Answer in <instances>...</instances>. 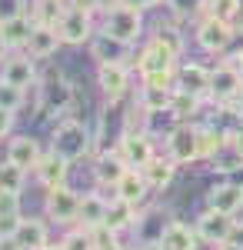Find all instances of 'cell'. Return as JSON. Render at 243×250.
Instances as JSON below:
<instances>
[{
	"label": "cell",
	"instance_id": "obj_1",
	"mask_svg": "<svg viewBox=\"0 0 243 250\" xmlns=\"http://www.w3.org/2000/svg\"><path fill=\"white\" fill-rule=\"evenodd\" d=\"M90 134H87V127L80 124V120H74V117H63L60 124L54 127V144H50V150L60 157H67L70 164L74 160H80V157L90 154Z\"/></svg>",
	"mask_w": 243,
	"mask_h": 250
},
{
	"label": "cell",
	"instance_id": "obj_2",
	"mask_svg": "<svg viewBox=\"0 0 243 250\" xmlns=\"http://www.w3.org/2000/svg\"><path fill=\"white\" fill-rule=\"evenodd\" d=\"M103 30L113 34V37H120V40H127V43H137L140 34H143V17H140L137 7L117 0L113 7L103 10Z\"/></svg>",
	"mask_w": 243,
	"mask_h": 250
},
{
	"label": "cell",
	"instance_id": "obj_3",
	"mask_svg": "<svg viewBox=\"0 0 243 250\" xmlns=\"http://www.w3.org/2000/svg\"><path fill=\"white\" fill-rule=\"evenodd\" d=\"M43 210H47L50 220L63 224V227H74L77 217H80V193L70 190L67 184L50 187V190H47V200H43Z\"/></svg>",
	"mask_w": 243,
	"mask_h": 250
},
{
	"label": "cell",
	"instance_id": "obj_4",
	"mask_svg": "<svg viewBox=\"0 0 243 250\" xmlns=\"http://www.w3.org/2000/svg\"><path fill=\"white\" fill-rule=\"evenodd\" d=\"M240 90H243V74L230 60L220 63L217 70H210V100H213V104L230 107L233 100H240Z\"/></svg>",
	"mask_w": 243,
	"mask_h": 250
},
{
	"label": "cell",
	"instance_id": "obj_5",
	"mask_svg": "<svg viewBox=\"0 0 243 250\" xmlns=\"http://www.w3.org/2000/svg\"><path fill=\"white\" fill-rule=\"evenodd\" d=\"M167 150L173 157V164H193L200 160V127H190V124H177L167 134Z\"/></svg>",
	"mask_w": 243,
	"mask_h": 250
},
{
	"label": "cell",
	"instance_id": "obj_6",
	"mask_svg": "<svg viewBox=\"0 0 243 250\" xmlns=\"http://www.w3.org/2000/svg\"><path fill=\"white\" fill-rule=\"evenodd\" d=\"M233 227H237L233 213H220V210H210V207H206V210L197 217V233H200V240L210 244V247L226 244V240L233 237Z\"/></svg>",
	"mask_w": 243,
	"mask_h": 250
},
{
	"label": "cell",
	"instance_id": "obj_7",
	"mask_svg": "<svg viewBox=\"0 0 243 250\" xmlns=\"http://www.w3.org/2000/svg\"><path fill=\"white\" fill-rule=\"evenodd\" d=\"M94 14H87V10H80L74 3H67V10H63V17L57 23V30H60V37L63 43H83V40L94 37Z\"/></svg>",
	"mask_w": 243,
	"mask_h": 250
},
{
	"label": "cell",
	"instance_id": "obj_8",
	"mask_svg": "<svg viewBox=\"0 0 243 250\" xmlns=\"http://www.w3.org/2000/svg\"><path fill=\"white\" fill-rule=\"evenodd\" d=\"M117 150L123 154V160H127L130 167H147L150 160L157 157V147H153L150 130H133V134H123V137H120V144H117Z\"/></svg>",
	"mask_w": 243,
	"mask_h": 250
},
{
	"label": "cell",
	"instance_id": "obj_9",
	"mask_svg": "<svg viewBox=\"0 0 243 250\" xmlns=\"http://www.w3.org/2000/svg\"><path fill=\"white\" fill-rule=\"evenodd\" d=\"M233 40V23L226 20H217V17H203L200 27H197V43L203 47L206 54H223Z\"/></svg>",
	"mask_w": 243,
	"mask_h": 250
},
{
	"label": "cell",
	"instance_id": "obj_10",
	"mask_svg": "<svg viewBox=\"0 0 243 250\" xmlns=\"http://www.w3.org/2000/svg\"><path fill=\"white\" fill-rule=\"evenodd\" d=\"M34 60L37 57H30V54H10V57H3V63H0V80L27 90L30 83H37V63Z\"/></svg>",
	"mask_w": 243,
	"mask_h": 250
},
{
	"label": "cell",
	"instance_id": "obj_11",
	"mask_svg": "<svg viewBox=\"0 0 243 250\" xmlns=\"http://www.w3.org/2000/svg\"><path fill=\"white\" fill-rule=\"evenodd\" d=\"M43 104H40V117L47 114H70V107H74V87L67 83V80L60 77H50L43 87Z\"/></svg>",
	"mask_w": 243,
	"mask_h": 250
},
{
	"label": "cell",
	"instance_id": "obj_12",
	"mask_svg": "<svg viewBox=\"0 0 243 250\" xmlns=\"http://www.w3.org/2000/svg\"><path fill=\"white\" fill-rule=\"evenodd\" d=\"M177 54H170L163 43H157V40H150L147 47L140 50V57H137V70H140V77H150V74H167V70H177Z\"/></svg>",
	"mask_w": 243,
	"mask_h": 250
},
{
	"label": "cell",
	"instance_id": "obj_13",
	"mask_svg": "<svg viewBox=\"0 0 243 250\" xmlns=\"http://www.w3.org/2000/svg\"><path fill=\"white\" fill-rule=\"evenodd\" d=\"M130 47L133 43L113 37L107 30H100V34L90 37V54H94V60H100V63H127V60H130Z\"/></svg>",
	"mask_w": 243,
	"mask_h": 250
},
{
	"label": "cell",
	"instance_id": "obj_14",
	"mask_svg": "<svg viewBox=\"0 0 243 250\" xmlns=\"http://www.w3.org/2000/svg\"><path fill=\"white\" fill-rule=\"evenodd\" d=\"M97 83L110 100H120L130 90V67L127 63H100L97 67Z\"/></svg>",
	"mask_w": 243,
	"mask_h": 250
},
{
	"label": "cell",
	"instance_id": "obj_15",
	"mask_svg": "<svg viewBox=\"0 0 243 250\" xmlns=\"http://www.w3.org/2000/svg\"><path fill=\"white\" fill-rule=\"evenodd\" d=\"M60 43H63V37H60V30H57L54 23H34V34L27 40V54L37 60H47L57 54Z\"/></svg>",
	"mask_w": 243,
	"mask_h": 250
},
{
	"label": "cell",
	"instance_id": "obj_16",
	"mask_svg": "<svg viewBox=\"0 0 243 250\" xmlns=\"http://www.w3.org/2000/svg\"><path fill=\"white\" fill-rule=\"evenodd\" d=\"M127 170H130V164L123 160V154H120V150H110V154L103 150V154L97 157L94 177H97V184H100V187H110V190H113V187L120 184V177H123Z\"/></svg>",
	"mask_w": 243,
	"mask_h": 250
},
{
	"label": "cell",
	"instance_id": "obj_17",
	"mask_svg": "<svg viewBox=\"0 0 243 250\" xmlns=\"http://www.w3.org/2000/svg\"><path fill=\"white\" fill-rule=\"evenodd\" d=\"M177 87L210 100V70L200 67V63H180L177 67Z\"/></svg>",
	"mask_w": 243,
	"mask_h": 250
},
{
	"label": "cell",
	"instance_id": "obj_18",
	"mask_svg": "<svg viewBox=\"0 0 243 250\" xmlns=\"http://www.w3.org/2000/svg\"><path fill=\"white\" fill-rule=\"evenodd\" d=\"M160 244L167 250H197L200 233H197V227H187L180 220H170L167 227L160 230Z\"/></svg>",
	"mask_w": 243,
	"mask_h": 250
},
{
	"label": "cell",
	"instance_id": "obj_19",
	"mask_svg": "<svg viewBox=\"0 0 243 250\" xmlns=\"http://www.w3.org/2000/svg\"><path fill=\"white\" fill-rule=\"evenodd\" d=\"M67 173H70V160L67 157H60V154H50L47 157H40V164H37V180L50 190V187H60V184H67Z\"/></svg>",
	"mask_w": 243,
	"mask_h": 250
},
{
	"label": "cell",
	"instance_id": "obj_20",
	"mask_svg": "<svg viewBox=\"0 0 243 250\" xmlns=\"http://www.w3.org/2000/svg\"><path fill=\"white\" fill-rule=\"evenodd\" d=\"M206 207L220 213H237L243 210V187L240 184H220L206 193Z\"/></svg>",
	"mask_w": 243,
	"mask_h": 250
},
{
	"label": "cell",
	"instance_id": "obj_21",
	"mask_svg": "<svg viewBox=\"0 0 243 250\" xmlns=\"http://www.w3.org/2000/svg\"><path fill=\"white\" fill-rule=\"evenodd\" d=\"M17 244L20 250H47L50 247V233H47V224L37 220V217H27V220H20L17 227Z\"/></svg>",
	"mask_w": 243,
	"mask_h": 250
},
{
	"label": "cell",
	"instance_id": "obj_22",
	"mask_svg": "<svg viewBox=\"0 0 243 250\" xmlns=\"http://www.w3.org/2000/svg\"><path fill=\"white\" fill-rule=\"evenodd\" d=\"M40 157L43 154H40V144L34 137H14V140L7 144V160H14L23 170H37Z\"/></svg>",
	"mask_w": 243,
	"mask_h": 250
},
{
	"label": "cell",
	"instance_id": "obj_23",
	"mask_svg": "<svg viewBox=\"0 0 243 250\" xmlns=\"http://www.w3.org/2000/svg\"><path fill=\"white\" fill-rule=\"evenodd\" d=\"M107 207L110 200L103 193H83L80 197V217H77V227H97V224H107Z\"/></svg>",
	"mask_w": 243,
	"mask_h": 250
},
{
	"label": "cell",
	"instance_id": "obj_24",
	"mask_svg": "<svg viewBox=\"0 0 243 250\" xmlns=\"http://www.w3.org/2000/svg\"><path fill=\"white\" fill-rule=\"evenodd\" d=\"M147 193H150V184H147V177H143L140 167H130V170L120 177V184L113 187V197H123L130 204H140Z\"/></svg>",
	"mask_w": 243,
	"mask_h": 250
},
{
	"label": "cell",
	"instance_id": "obj_25",
	"mask_svg": "<svg viewBox=\"0 0 243 250\" xmlns=\"http://www.w3.org/2000/svg\"><path fill=\"white\" fill-rule=\"evenodd\" d=\"M30 34H34V17H27V14H20V17L0 23V37H3V43H7V50L27 47Z\"/></svg>",
	"mask_w": 243,
	"mask_h": 250
},
{
	"label": "cell",
	"instance_id": "obj_26",
	"mask_svg": "<svg viewBox=\"0 0 243 250\" xmlns=\"http://www.w3.org/2000/svg\"><path fill=\"white\" fill-rule=\"evenodd\" d=\"M177 87H157V83H143L137 104L147 110V114H170V100H173Z\"/></svg>",
	"mask_w": 243,
	"mask_h": 250
},
{
	"label": "cell",
	"instance_id": "obj_27",
	"mask_svg": "<svg viewBox=\"0 0 243 250\" xmlns=\"http://www.w3.org/2000/svg\"><path fill=\"white\" fill-rule=\"evenodd\" d=\"M137 220H140V213H137V204H130V200H123V197H113L110 207H107V227H113V230H130V227H137Z\"/></svg>",
	"mask_w": 243,
	"mask_h": 250
},
{
	"label": "cell",
	"instance_id": "obj_28",
	"mask_svg": "<svg viewBox=\"0 0 243 250\" xmlns=\"http://www.w3.org/2000/svg\"><path fill=\"white\" fill-rule=\"evenodd\" d=\"M143 170V177H147L150 190H163V187H170V180H173V170H177V164H173V157H153L147 167H140Z\"/></svg>",
	"mask_w": 243,
	"mask_h": 250
},
{
	"label": "cell",
	"instance_id": "obj_29",
	"mask_svg": "<svg viewBox=\"0 0 243 250\" xmlns=\"http://www.w3.org/2000/svg\"><path fill=\"white\" fill-rule=\"evenodd\" d=\"M200 10H203V17L237 23L243 17V0H200Z\"/></svg>",
	"mask_w": 243,
	"mask_h": 250
},
{
	"label": "cell",
	"instance_id": "obj_30",
	"mask_svg": "<svg viewBox=\"0 0 243 250\" xmlns=\"http://www.w3.org/2000/svg\"><path fill=\"white\" fill-rule=\"evenodd\" d=\"M200 104H203V97L177 87L173 90V100H170V114H173V120H190V117L200 114Z\"/></svg>",
	"mask_w": 243,
	"mask_h": 250
},
{
	"label": "cell",
	"instance_id": "obj_31",
	"mask_svg": "<svg viewBox=\"0 0 243 250\" xmlns=\"http://www.w3.org/2000/svg\"><path fill=\"white\" fill-rule=\"evenodd\" d=\"M63 10H67V0H34L30 3V17L34 23H60L63 17Z\"/></svg>",
	"mask_w": 243,
	"mask_h": 250
},
{
	"label": "cell",
	"instance_id": "obj_32",
	"mask_svg": "<svg viewBox=\"0 0 243 250\" xmlns=\"http://www.w3.org/2000/svg\"><path fill=\"white\" fill-rule=\"evenodd\" d=\"M210 164H213V170H223V173L240 170V167H243V150H237L233 144H223L217 154L210 157Z\"/></svg>",
	"mask_w": 243,
	"mask_h": 250
},
{
	"label": "cell",
	"instance_id": "obj_33",
	"mask_svg": "<svg viewBox=\"0 0 243 250\" xmlns=\"http://www.w3.org/2000/svg\"><path fill=\"white\" fill-rule=\"evenodd\" d=\"M23 184H27V170L17 167L14 160H3V164H0V190L20 193V190H23Z\"/></svg>",
	"mask_w": 243,
	"mask_h": 250
},
{
	"label": "cell",
	"instance_id": "obj_34",
	"mask_svg": "<svg viewBox=\"0 0 243 250\" xmlns=\"http://www.w3.org/2000/svg\"><path fill=\"white\" fill-rule=\"evenodd\" d=\"M223 144H226L223 130H217V127H200V160H210Z\"/></svg>",
	"mask_w": 243,
	"mask_h": 250
},
{
	"label": "cell",
	"instance_id": "obj_35",
	"mask_svg": "<svg viewBox=\"0 0 243 250\" xmlns=\"http://www.w3.org/2000/svg\"><path fill=\"white\" fill-rule=\"evenodd\" d=\"M90 244H94V250H117L120 244H117V230L113 227H107V224H97V227H90Z\"/></svg>",
	"mask_w": 243,
	"mask_h": 250
},
{
	"label": "cell",
	"instance_id": "obj_36",
	"mask_svg": "<svg viewBox=\"0 0 243 250\" xmlns=\"http://www.w3.org/2000/svg\"><path fill=\"white\" fill-rule=\"evenodd\" d=\"M153 40L157 43H163L170 54H183V37H180V30H173V27H157V34H153Z\"/></svg>",
	"mask_w": 243,
	"mask_h": 250
},
{
	"label": "cell",
	"instance_id": "obj_37",
	"mask_svg": "<svg viewBox=\"0 0 243 250\" xmlns=\"http://www.w3.org/2000/svg\"><path fill=\"white\" fill-rule=\"evenodd\" d=\"M20 104H23V90L14 87V83H7V80H0V107H7V110L17 114Z\"/></svg>",
	"mask_w": 243,
	"mask_h": 250
},
{
	"label": "cell",
	"instance_id": "obj_38",
	"mask_svg": "<svg viewBox=\"0 0 243 250\" xmlns=\"http://www.w3.org/2000/svg\"><path fill=\"white\" fill-rule=\"evenodd\" d=\"M3 217H20V193L0 190V220Z\"/></svg>",
	"mask_w": 243,
	"mask_h": 250
},
{
	"label": "cell",
	"instance_id": "obj_39",
	"mask_svg": "<svg viewBox=\"0 0 243 250\" xmlns=\"http://www.w3.org/2000/svg\"><path fill=\"white\" fill-rule=\"evenodd\" d=\"M63 244H67V250H94L87 227H77V230H70L67 237H63Z\"/></svg>",
	"mask_w": 243,
	"mask_h": 250
},
{
	"label": "cell",
	"instance_id": "obj_40",
	"mask_svg": "<svg viewBox=\"0 0 243 250\" xmlns=\"http://www.w3.org/2000/svg\"><path fill=\"white\" fill-rule=\"evenodd\" d=\"M23 7H27L23 0H0V23H3V20H14V17H20V14H27Z\"/></svg>",
	"mask_w": 243,
	"mask_h": 250
},
{
	"label": "cell",
	"instance_id": "obj_41",
	"mask_svg": "<svg viewBox=\"0 0 243 250\" xmlns=\"http://www.w3.org/2000/svg\"><path fill=\"white\" fill-rule=\"evenodd\" d=\"M10 130H14V110L0 107V140H3V137H10Z\"/></svg>",
	"mask_w": 243,
	"mask_h": 250
},
{
	"label": "cell",
	"instance_id": "obj_42",
	"mask_svg": "<svg viewBox=\"0 0 243 250\" xmlns=\"http://www.w3.org/2000/svg\"><path fill=\"white\" fill-rule=\"evenodd\" d=\"M74 7L80 10H87V14H97V10H103V0H70Z\"/></svg>",
	"mask_w": 243,
	"mask_h": 250
},
{
	"label": "cell",
	"instance_id": "obj_43",
	"mask_svg": "<svg viewBox=\"0 0 243 250\" xmlns=\"http://www.w3.org/2000/svg\"><path fill=\"white\" fill-rule=\"evenodd\" d=\"M123 3H130V7H137V10H147V7H157L160 0H123Z\"/></svg>",
	"mask_w": 243,
	"mask_h": 250
},
{
	"label": "cell",
	"instance_id": "obj_44",
	"mask_svg": "<svg viewBox=\"0 0 243 250\" xmlns=\"http://www.w3.org/2000/svg\"><path fill=\"white\" fill-rule=\"evenodd\" d=\"M230 240L243 247V220H237V227H233V237H230Z\"/></svg>",
	"mask_w": 243,
	"mask_h": 250
},
{
	"label": "cell",
	"instance_id": "obj_45",
	"mask_svg": "<svg viewBox=\"0 0 243 250\" xmlns=\"http://www.w3.org/2000/svg\"><path fill=\"white\" fill-rule=\"evenodd\" d=\"M140 250H167V247H163L160 240H147V244H143V247H140Z\"/></svg>",
	"mask_w": 243,
	"mask_h": 250
},
{
	"label": "cell",
	"instance_id": "obj_46",
	"mask_svg": "<svg viewBox=\"0 0 243 250\" xmlns=\"http://www.w3.org/2000/svg\"><path fill=\"white\" fill-rule=\"evenodd\" d=\"M230 63H233V67L243 74V54H233V57H230Z\"/></svg>",
	"mask_w": 243,
	"mask_h": 250
},
{
	"label": "cell",
	"instance_id": "obj_47",
	"mask_svg": "<svg viewBox=\"0 0 243 250\" xmlns=\"http://www.w3.org/2000/svg\"><path fill=\"white\" fill-rule=\"evenodd\" d=\"M217 250H243V247H240V244H233V240H226V244H220Z\"/></svg>",
	"mask_w": 243,
	"mask_h": 250
},
{
	"label": "cell",
	"instance_id": "obj_48",
	"mask_svg": "<svg viewBox=\"0 0 243 250\" xmlns=\"http://www.w3.org/2000/svg\"><path fill=\"white\" fill-rule=\"evenodd\" d=\"M47 250H67V244L60 240V244H50V247H47Z\"/></svg>",
	"mask_w": 243,
	"mask_h": 250
},
{
	"label": "cell",
	"instance_id": "obj_49",
	"mask_svg": "<svg viewBox=\"0 0 243 250\" xmlns=\"http://www.w3.org/2000/svg\"><path fill=\"white\" fill-rule=\"evenodd\" d=\"M3 50H7V43H3V37H0V57H3Z\"/></svg>",
	"mask_w": 243,
	"mask_h": 250
},
{
	"label": "cell",
	"instance_id": "obj_50",
	"mask_svg": "<svg viewBox=\"0 0 243 250\" xmlns=\"http://www.w3.org/2000/svg\"><path fill=\"white\" fill-rule=\"evenodd\" d=\"M240 107H243V90H240Z\"/></svg>",
	"mask_w": 243,
	"mask_h": 250
},
{
	"label": "cell",
	"instance_id": "obj_51",
	"mask_svg": "<svg viewBox=\"0 0 243 250\" xmlns=\"http://www.w3.org/2000/svg\"><path fill=\"white\" fill-rule=\"evenodd\" d=\"M117 250H123V247H117Z\"/></svg>",
	"mask_w": 243,
	"mask_h": 250
}]
</instances>
